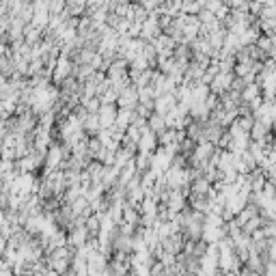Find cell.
I'll use <instances>...</instances> for the list:
<instances>
[{
  "label": "cell",
  "mask_w": 276,
  "mask_h": 276,
  "mask_svg": "<svg viewBox=\"0 0 276 276\" xmlns=\"http://www.w3.org/2000/svg\"><path fill=\"white\" fill-rule=\"evenodd\" d=\"M91 240V233H88V229H86V224H82V226H76V229H72L69 231V246L72 248H82V246Z\"/></svg>",
  "instance_id": "obj_4"
},
{
  "label": "cell",
  "mask_w": 276,
  "mask_h": 276,
  "mask_svg": "<svg viewBox=\"0 0 276 276\" xmlns=\"http://www.w3.org/2000/svg\"><path fill=\"white\" fill-rule=\"evenodd\" d=\"M86 229L91 233V238H97L102 233V216L100 214H93L86 218Z\"/></svg>",
  "instance_id": "obj_13"
},
{
  "label": "cell",
  "mask_w": 276,
  "mask_h": 276,
  "mask_svg": "<svg viewBox=\"0 0 276 276\" xmlns=\"http://www.w3.org/2000/svg\"><path fill=\"white\" fill-rule=\"evenodd\" d=\"M259 97H263V86L257 84V82H252V84H246L244 86V91H242V104H252V102H257Z\"/></svg>",
  "instance_id": "obj_8"
},
{
  "label": "cell",
  "mask_w": 276,
  "mask_h": 276,
  "mask_svg": "<svg viewBox=\"0 0 276 276\" xmlns=\"http://www.w3.org/2000/svg\"><path fill=\"white\" fill-rule=\"evenodd\" d=\"M134 162H136V169H138V173H149L151 169H153V153H141L138 151L136 155H134Z\"/></svg>",
  "instance_id": "obj_9"
},
{
  "label": "cell",
  "mask_w": 276,
  "mask_h": 276,
  "mask_svg": "<svg viewBox=\"0 0 276 276\" xmlns=\"http://www.w3.org/2000/svg\"><path fill=\"white\" fill-rule=\"evenodd\" d=\"M252 276H261V274H257V272H255V274H252Z\"/></svg>",
  "instance_id": "obj_17"
},
{
  "label": "cell",
  "mask_w": 276,
  "mask_h": 276,
  "mask_svg": "<svg viewBox=\"0 0 276 276\" xmlns=\"http://www.w3.org/2000/svg\"><path fill=\"white\" fill-rule=\"evenodd\" d=\"M164 276H179V274H177L175 270H166V274H164Z\"/></svg>",
  "instance_id": "obj_16"
},
{
  "label": "cell",
  "mask_w": 276,
  "mask_h": 276,
  "mask_svg": "<svg viewBox=\"0 0 276 276\" xmlns=\"http://www.w3.org/2000/svg\"><path fill=\"white\" fill-rule=\"evenodd\" d=\"M190 207H192L194 212L210 214V199H207V196H196V194H190Z\"/></svg>",
  "instance_id": "obj_11"
},
{
  "label": "cell",
  "mask_w": 276,
  "mask_h": 276,
  "mask_svg": "<svg viewBox=\"0 0 276 276\" xmlns=\"http://www.w3.org/2000/svg\"><path fill=\"white\" fill-rule=\"evenodd\" d=\"M82 106L86 108L88 114H97V112H100V108H102V100H100V97H93V100L82 102Z\"/></svg>",
  "instance_id": "obj_14"
},
{
  "label": "cell",
  "mask_w": 276,
  "mask_h": 276,
  "mask_svg": "<svg viewBox=\"0 0 276 276\" xmlns=\"http://www.w3.org/2000/svg\"><path fill=\"white\" fill-rule=\"evenodd\" d=\"M177 104H179V100L175 97V93L160 95V97L155 100V112H157V114H162V117H166V114L173 110V108H177Z\"/></svg>",
  "instance_id": "obj_5"
},
{
  "label": "cell",
  "mask_w": 276,
  "mask_h": 276,
  "mask_svg": "<svg viewBox=\"0 0 276 276\" xmlns=\"http://www.w3.org/2000/svg\"><path fill=\"white\" fill-rule=\"evenodd\" d=\"M147 125H149V130H151V132H155L157 136L164 134L166 130H169V125H166V119H164L162 114H157V112L151 117L149 121H147Z\"/></svg>",
  "instance_id": "obj_10"
},
{
  "label": "cell",
  "mask_w": 276,
  "mask_h": 276,
  "mask_svg": "<svg viewBox=\"0 0 276 276\" xmlns=\"http://www.w3.org/2000/svg\"><path fill=\"white\" fill-rule=\"evenodd\" d=\"M261 276H276V261H265Z\"/></svg>",
  "instance_id": "obj_15"
},
{
  "label": "cell",
  "mask_w": 276,
  "mask_h": 276,
  "mask_svg": "<svg viewBox=\"0 0 276 276\" xmlns=\"http://www.w3.org/2000/svg\"><path fill=\"white\" fill-rule=\"evenodd\" d=\"M97 117H100V123H102L104 130H112V127L117 125V117H119V106L117 104H102Z\"/></svg>",
  "instance_id": "obj_2"
},
{
  "label": "cell",
  "mask_w": 276,
  "mask_h": 276,
  "mask_svg": "<svg viewBox=\"0 0 276 276\" xmlns=\"http://www.w3.org/2000/svg\"><path fill=\"white\" fill-rule=\"evenodd\" d=\"M183 244H186V235L183 233H175L171 238L162 240V248L171 255H181L183 252Z\"/></svg>",
  "instance_id": "obj_6"
},
{
  "label": "cell",
  "mask_w": 276,
  "mask_h": 276,
  "mask_svg": "<svg viewBox=\"0 0 276 276\" xmlns=\"http://www.w3.org/2000/svg\"><path fill=\"white\" fill-rule=\"evenodd\" d=\"M235 78H238V76H235L233 72H220V74L212 80V84H210L212 93H216V95H224V93H229L231 88H233Z\"/></svg>",
  "instance_id": "obj_1"
},
{
  "label": "cell",
  "mask_w": 276,
  "mask_h": 276,
  "mask_svg": "<svg viewBox=\"0 0 276 276\" xmlns=\"http://www.w3.org/2000/svg\"><path fill=\"white\" fill-rule=\"evenodd\" d=\"M138 104H141V100H138V86H134V84L127 86L125 91L121 93L119 102H117L119 108H136Z\"/></svg>",
  "instance_id": "obj_7"
},
{
  "label": "cell",
  "mask_w": 276,
  "mask_h": 276,
  "mask_svg": "<svg viewBox=\"0 0 276 276\" xmlns=\"http://www.w3.org/2000/svg\"><path fill=\"white\" fill-rule=\"evenodd\" d=\"M43 39H45V31H43V28H39L35 24H26V28H24V43L26 45L37 48V45L43 43Z\"/></svg>",
  "instance_id": "obj_3"
},
{
  "label": "cell",
  "mask_w": 276,
  "mask_h": 276,
  "mask_svg": "<svg viewBox=\"0 0 276 276\" xmlns=\"http://www.w3.org/2000/svg\"><path fill=\"white\" fill-rule=\"evenodd\" d=\"M268 134H272V127L268 123H263V121H255V127H252V132H250V138L252 141H263Z\"/></svg>",
  "instance_id": "obj_12"
}]
</instances>
